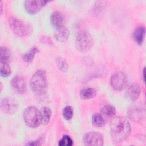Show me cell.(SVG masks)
Masks as SVG:
<instances>
[{
	"label": "cell",
	"mask_w": 146,
	"mask_h": 146,
	"mask_svg": "<svg viewBox=\"0 0 146 146\" xmlns=\"http://www.w3.org/2000/svg\"><path fill=\"white\" fill-rule=\"evenodd\" d=\"M39 52V50L36 47H33L29 50L28 52H26L22 55V59L27 63H30L33 61L35 55Z\"/></svg>",
	"instance_id": "18"
},
{
	"label": "cell",
	"mask_w": 146,
	"mask_h": 146,
	"mask_svg": "<svg viewBox=\"0 0 146 146\" xmlns=\"http://www.w3.org/2000/svg\"><path fill=\"white\" fill-rule=\"evenodd\" d=\"M69 35V30L65 26L56 28L54 33V37L55 39L58 42L61 43L65 42L68 39Z\"/></svg>",
	"instance_id": "11"
},
{
	"label": "cell",
	"mask_w": 146,
	"mask_h": 146,
	"mask_svg": "<svg viewBox=\"0 0 146 146\" xmlns=\"http://www.w3.org/2000/svg\"><path fill=\"white\" fill-rule=\"evenodd\" d=\"M50 21L52 26L55 28L64 26V17L60 11H54L51 15Z\"/></svg>",
	"instance_id": "13"
},
{
	"label": "cell",
	"mask_w": 146,
	"mask_h": 146,
	"mask_svg": "<svg viewBox=\"0 0 146 146\" xmlns=\"http://www.w3.org/2000/svg\"><path fill=\"white\" fill-rule=\"evenodd\" d=\"M140 94V88L138 84L133 83L131 84L127 89L125 95L126 97L130 100H136Z\"/></svg>",
	"instance_id": "12"
},
{
	"label": "cell",
	"mask_w": 146,
	"mask_h": 146,
	"mask_svg": "<svg viewBox=\"0 0 146 146\" xmlns=\"http://www.w3.org/2000/svg\"><path fill=\"white\" fill-rule=\"evenodd\" d=\"M9 24L13 32L19 37L26 36L30 32V27L19 19L11 17L9 19Z\"/></svg>",
	"instance_id": "5"
},
{
	"label": "cell",
	"mask_w": 146,
	"mask_h": 146,
	"mask_svg": "<svg viewBox=\"0 0 146 146\" xmlns=\"http://www.w3.org/2000/svg\"><path fill=\"white\" fill-rule=\"evenodd\" d=\"M13 90L18 94H24L26 91V84L25 79L20 76H15L11 82Z\"/></svg>",
	"instance_id": "10"
},
{
	"label": "cell",
	"mask_w": 146,
	"mask_h": 146,
	"mask_svg": "<svg viewBox=\"0 0 146 146\" xmlns=\"http://www.w3.org/2000/svg\"><path fill=\"white\" fill-rule=\"evenodd\" d=\"M58 145L59 146H71L73 145V140L67 135H64L59 141Z\"/></svg>",
	"instance_id": "24"
},
{
	"label": "cell",
	"mask_w": 146,
	"mask_h": 146,
	"mask_svg": "<svg viewBox=\"0 0 146 146\" xmlns=\"http://www.w3.org/2000/svg\"><path fill=\"white\" fill-rule=\"evenodd\" d=\"M48 2L41 0H27L25 1L24 6L28 13L34 14L39 12Z\"/></svg>",
	"instance_id": "9"
},
{
	"label": "cell",
	"mask_w": 146,
	"mask_h": 146,
	"mask_svg": "<svg viewBox=\"0 0 146 146\" xmlns=\"http://www.w3.org/2000/svg\"><path fill=\"white\" fill-rule=\"evenodd\" d=\"M56 63L58 67V68L62 72H66L67 71L68 66L66 61L62 58H58L56 60Z\"/></svg>",
	"instance_id": "23"
},
{
	"label": "cell",
	"mask_w": 146,
	"mask_h": 146,
	"mask_svg": "<svg viewBox=\"0 0 146 146\" xmlns=\"http://www.w3.org/2000/svg\"><path fill=\"white\" fill-rule=\"evenodd\" d=\"M18 104L17 100L13 98H3L1 102V108L3 112L11 115L17 110Z\"/></svg>",
	"instance_id": "8"
},
{
	"label": "cell",
	"mask_w": 146,
	"mask_h": 146,
	"mask_svg": "<svg viewBox=\"0 0 146 146\" xmlns=\"http://www.w3.org/2000/svg\"><path fill=\"white\" fill-rule=\"evenodd\" d=\"M30 87L33 92L38 96L43 95L47 90V81L45 71H37L30 80Z\"/></svg>",
	"instance_id": "2"
},
{
	"label": "cell",
	"mask_w": 146,
	"mask_h": 146,
	"mask_svg": "<svg viewBox=\"0 0 146 146\" xmlns=\"http://www.w3.org/2000/svg\"><path fill=\"white\" fill-rule=\"evenodd\" d=\"M96 91L92 88H86L82 90L80 92V96L83 99H88L95 97Z\"/></svg>",
	"instance_id": "16"
},
{
	"label": "cell",
	"mask_w": 146,
	"mask_h": 146,
	"mask_svg": "<svg viewBox=\"0 0 146 146\" xmlns=\"http://www.w3.org/2000/svg\"><path fill=\"white\" fill-rule=\"evenodd\" d=\"M23 118L26 125L31 128L38 127L42 123L40 111L33 106L29 107L25 110Z\"/></svg>",
	"instance_id": "3"
},
{
	"label": "cell",
	"mask_w": 146,
	"mask_h": 146,
	"mask_svg": "<svg viewBox=\"0 0 146 146\" xmlns=\"http://www.w3.org/2000/svg\"><path fill=\"white\" fill-rule=\"evenodd\" d=\"M0 73L3 77H7L11 74V68L9 62L0 61Z\"/></svg>",
	"instance_id": "20"
},
{
	"label": "cell",
	"mask_w": 146,
	"mask_h": 146,
	"mask_svg": "<svg viewBox=\"0 0 146 146\" xmlns=\"http://www.w3.org/2000/svg\"><path fill=\"white\" fill-rule=\"evenodd\" d=\"M127 83L128 80L127 76L123 72H116L111 76V86L116 90H124L127 87Z\"/></svg>",
	"instance_id": "6"
},
{
	"label": "cell",
	"mask_w": 146,
	"mask_h": 146,
	"mask_svg": "<svg viewBox=\"0 0 146 146\" xmlns=\"http://www.w3.org/2000/svg\"><path fill=\"white\" fill-rule=\"evenodd\" d=\"M10 58L11 52L10 50L5 47H1L0 50V61L9 62Z\"/></svg>",
	"instance_id": "22"
},
{
	"label": "cell",
	"mask_w": 146,
	"mask_h": 146,
	"mask_svg": "<svg viewBox=\"0 0 146 146\" xmlns=\"http://www.w3.org/2000/svg\"><path fill=\"white\" fill-rule=\"evenodd\" d=\"M101 112L102 115L106 117H113L116 113V110L114 107L107 105L102 108Z\"/></svg>",
	"instance_id": "19"
},
{
	"label": "cell",
	"mask_w": 146,
	"mask_h": 146,
	"mask_svg": "<svg viewBox=\"0 0 146 146\" xmlns=\"http://www.w3.org/2000/svg\"><path fill=\"white\" fill-rule=\"evenodd\" d=\"M63 117L67 120H70L73 116V109L72 108V107L67 106L66 107H65L63 108Z\"/></svg>",
	"instance_id": "25"
},
{
	"label": "cell",
	"mask_w": 146,
	"mask_h": 146,
	"mask_svg": "<svg viewBox=\"0 0 146 146\" xmlns=\"http://www.w3.org/2000/svg\"><path fill=\"white\" fill-rule=\"evenodd\" d=\"M94 44V40L88 32L83 30L80 31L76 37L75 46L80 52L88 51Z\"/></svg>",
	"instance_id": "4"
},
{
	"label": "cell",
	"mask_w": 146,
	"mask_h": 146,
	"mask_svg": "<svg viewBox=\"0 0 146 146\" xmlns=\"http://www.w3.org/2000/svg\"><path fill=\"white\" fill-rule=\"evenodd\" d=\"M40 112L41 113L42 123L44 125L48 124L52 114L51 109L47 107H43L41 108Z\"/></svg>",
	"instance_id": "17"
},
{
	"label": "cell",
	"mask_w": 146,
	"mask_h": 146,
	"mask_svg": "<svg viewBox=\"0 0 146 146\" xmlns=\"http://www.w3.org/2000/svg\"><path fill=\"white\" fill-rule=\"evenodd\" d=\"M92 121L94 125L97 127H102L105 124V121L103 116L98 113H96L93 115Z\"/></svg>",
	"instance_id": "21"
},
{
	"label": "cell",
	"mask_w": 146,
	"mask_h": 146,
	"mask_svg": "<svg viewBox=\"0 0 146 146\" xmlns=\"http://www.w3.org/2000/svg\"><path fill=\"white\" fill-rule=\"evenodd\" d=\"M128 115L129 117L134 121H138L140 120L143 115L141 107L139 106H131L128 109Z\"/></svg>",
	"instance_id": "14"
},
{
	"label": "cell",
	"mask_w": 146,
	"mask_h": 146,
	"mask_svg": "<svg viewBox=\"0 0 146 146\" xmlns=\"http://www.w3.org/2000/svg\"><path fill=\"white\" fill-rule=\"evenodd\" d=\"M111 137L115 143L125 141L131 133V126L125 118L121 116L113 117L110 123Z\"/></svg>",
	"instance_id": "1"
},
{
	"label": "cell",
	"mask_w": 146,
	"mask_h": 146,
	"mask_svg": "<svg viewBox=\"0 0 146 146\" xmlns=\"http://www.w3.org/2000/svg\"><path fill=\"white\" fill-rule=\"evenodd\" d=\"M83 143L86 145L96 146L103 145V137L97 132H90L83 137Z\"/></svg>",
	"instance_id": "7"
},
{
	"label": "cell",
	"mask_w": 146,
	"mask_h": 146,
	"mask_svg": "<svg viewBox=\"0 0 146 146\" xmlns=\"http://www.w3.org/2000/svg\"><path fill=\"white\" fill-rule=\"evenodd\" d=\"M145 29L144 26H139L136 29L133 34V38L135 42L139 45H141L145 36Z\"/></svg>",
	"instance_id": "15"
},
{
	"label": "cell",
	"mask_w": 146,
	"mask_h": 146,
	"mask_svg": "<svg viewBox=\"0 0 146 146\" xmlns=\"http://www.w3.org/2000/svg\"><path fill=\"white\" fill-rule=\"evenodd\" d=\"M143 80L144 82V69L143 70Z\"/></svg>",
	"instance_id": "26"
}]
</instances>
